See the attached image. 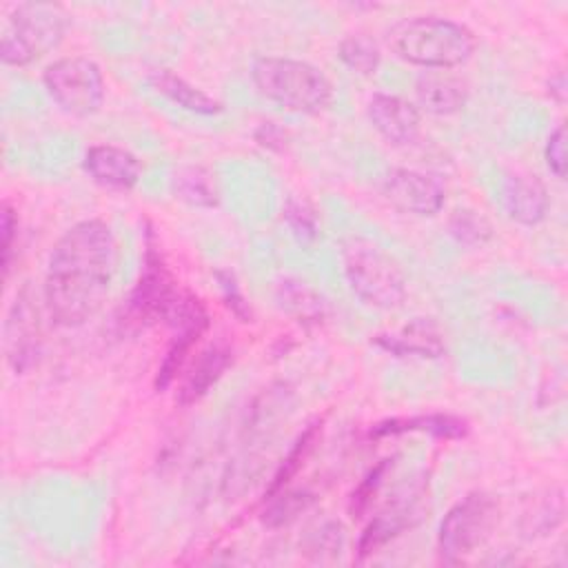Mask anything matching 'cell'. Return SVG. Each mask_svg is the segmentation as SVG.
Returning a JSON list of instances; mask_svg holds the SVG:
<instances>
[{"label":"cell","mask_w":568,"mask_h":568,"mask_svg":"<svg viewBox=\"0 0 568 568\" xmlns=\"http://www.w3.org/2000/svg\"><path fill=\"white\" fill-rule=\"evenodd\" d=\"M118 268V240L102 220H82L53 244L47 262L42 302L49 320L62 328L91 320Z\"/></svg>","instance_id":"obj_1"},{"label":"cell","mask_w":568,"mask_h":568,"mask_svg":"<svg viewBox=\"0 0 568 568\" xmlns=\"http://www.w3.org/2000/svg\"><path fill=\"white\" fill-rule=\"evenodd\" d=\"M388 49L404 62L428 71H448L466 64L475 49V33L450 18L413 16L386 31Z\"/></svg>","instance_id":"obj_2"},{"label":"cell","mask_w":568,"mask_h":568,"mask_svg":"<svg viewBox=\"0 0 568 568\" xmlns=\"http://www.w3.org/2000/svg\"><path fill=\"white\" fill-rule=\"evenodd\" d=\"M255 91L288 113H320L333 102V84L322 69L306 60L262 55L251 64Z\"/></svg>","instance_id":"obj_3"},{"label":"cell","mask_w":568,"mask_h":568,"mask_svg":"<svg viewBox=\"0 0 568 568\" xmlns=\"http://www.w3.org/2000/svg\"><path fill=\"white\" fill-rule=\"evenodd\" d=\"M344 275L351 291L368 306L390 311L406 300V275L377 242L353 235L342 246Z\"/></svg>","instance_id":"obj_4"},{"label":"cell","mask_w":568,"mask_h":568,"mask_svg":"<svg viewBox=\"0 0 568 568\" xmlns=\"http://www.w3.org/2000/svg\"><path fill=\"white\" fill-rule=\"evenodd\" d=\"M69 29V16L51 2L18 4L0 36V58L9 67H27L51 53Z\"/></svg>","instance_id":"obj_5"},{"label":"cell","mask_w":568,"mask_h":568,"mask_svg":"<svg viewBox=\"0 0 568 568\" xmlns=\"http://www.w3.org/2000/svg\"><path fill=\"white\" fill-rule=\"evenodd\" d=\"M499 521V499L486 490H473L462 497L439 521L437 548L439 555L459 564L473 555L493 535Z\"/></svg>","instance_id":"obj_6"},{"label":"cell","mask_w":568,"mask_h":568,"mask_svg":"<svg viewBox=\"0 0 568 568\" xmlns=\"http://www.w3.org/2000/svg\"><path fill=\"white\" fill-rule=\"evenodd\" d=\"M47 95L71 118L95 115L106 95L104 75L100 67L84 55H69L53 60L42 71Z\"/></svg>","instance_id":"obj_7"},{"label":"cell","mask_w":568,"mask_h":568,"mask_svg":"<svg viewBox=\"0 0 568 568\" xmlns=\"http://www.w3.org/2000/svg\"><path fill=\"white\" fill-rule=\"evenodd\" d=\"M186 291H180L175 277L164 264L160 251L153 246V233H146L142 273L135 288L131 291L126 315L138 326H149L153 322H166L175 317L182 306Z\"/></svg>","instance_id":"obj_8"},{"label":"cell","mask_w":568,"mask_h":568,"mask_svg":"<svg viewBox=\"0 0 568 568\" xmlns=\"http://www.w3.org/2000/svg\"><path fill=\"white\" fill-rule=\"evenodd\" d=\"M42 353V328L40 311L33 304L29 288L24 286L4 320V357L13 373L22 375L33 368Z\"/></svg>","instance_id":"obj_9"},{"label":"cell","mask_w":568,"mask_h":568,"mask_svg":"<svg viewBox=\"0 0 568 568\" xmlns=\"http://www.w3.org/2000/svg\"><path fill=\"white\" fill-rule=\"evenodd\" d=\"M379 189L390 206L419 217L439 213L446 200L444 186L433 175L415 169H390Z\"/></svg>","instance_id":"obj_10"},{"label":"cell","mask_w":568,"mask_h":568,"mask_svg":"<svg viewBox=\"0 0 568 568\" xmlns=\"http://www.w3.org/2000/svg\"><path fill=\"white\" fill-rule=\"evenodd\" d=\"M171 326L175 328V333L158 366V375H155L158 390H164L166 386H171V382L184 366L186 357L191 355L193 346L209 328V313H206V306L200 302V297H195L193 293H186L180 311L171 320Z\"/></svg>","instance_id":"obj_11"},{"label":"cell","mask_w":568,"mask_h":568,"mask_svg":"<svg viewBox=\"0 0 568 568\" xmlns=\"http://www.w3.org/2000/svg\"><path fill=\"white\" fill-rule=\"evenodd\" d=\"M366 113L373 129L393 146L415 144L422 133L419 109L402 95L375 93L366 104Z\"/></svg>","instance_id":"obj_12"},{"label":"cell","mask_w":568,"mask_h":568,"mask_svg":"<svg viewBox=\"0 0 568 568\" xmlns=\"http://www.w3.org/2000/svg\"><path fill=\"white\" fill-rule=\"evenodd\" d=\"M82 166L93 182L113 191H131L142 178V162L138 155L115 144L89 146Z\"/></svg>","instance_id":"obj_13"},{"label":"cell","mask_w":568,"mask_h":568,"mask_svg":"<svg viewBox=\"0 0 568 568\" xmlns=\"http://www.w3.org/2000/svg\"><path fill=\"white\" fill-rule=\"evenodd\" d=\"M504 213L524 226L539 224L550 206L548 191L539 178L528 173H506L497 189Z\"/></svg>","instance_id":"obj_14"},{"label":"cell","mask_w":568,"mask_h":568,"mask_svg":"<svg viewBox=\"0 0 568 568\" xmlns=\"http://www.w3.org/2000/svg\"><path fill=\"white\" fill-rule=\"evenodd\" d=\"M373 342L397 357H422V359H437L446 355V339L437 322L430 317H415L413 322L404 324L393 333H379Z\"/></svg>","instance_id":"obj_15"},{"label":"cell","mask_w":568,"mask_h":568,"mask_svg":"<svg viewBox=\"0 0 568 568\" xmlns=\"http://www.w3.org/2000/svg\"><path fill=\"white\" fill-rule=\"evenodd\" d=\"M417 109L433 115H453L468 102V87L448 71H426L415 80Z\"/></svg>","instance_id":"obj_16"},{"label":"cell","mask_w":568,"mask_h":568,"mask_svg":"<svg viewBox=\"0 0 568 568\" xmlns=\"http://www.w3.org/2000/svg\"><path fill=\"white\" fill-rule=\"evenodd\" d=\"M231 364H233V351L226 344L209 346L204 353H200V357L182 379L175 393V402L180 406H191L200 402L222 379V375L229 371Z\"/></svg>","instance_id":"obj_17"},{"label":"cell","mask_w":568,"mask_h":568,"mask_svg":"<svg viewBox=\"0 0 568 568\" xmlns=\"http://www.w3.org/2000/svg\"><path fill=\"white\" fill-rule=\"evenodd\" d=\"M402 433H428L439 439H462L468 433V424L462 417L444 415V413H428V415H413V417H393L375 424L371 428L373 439L393 437Z\"/></svg>","instance_id":"obj_18"},{"label":"cell","mask_w":568,"mask_h":568,"mask_svg":"<svg viewBox=\"0 0 568 568\" xmlns=\"http://www.w3.org/2000/svg\"><path fill=\"white\" fill-rule=\"evenodd\" d=\"M149 84L160 95H164L166 100H171L173 104H178L184 111H191L197 115H217L224 111V104L220 100H215L206 91L193 87L191 82H186L184 78H180L178 73L169 71V69H153L149 73Z\"/></svg>","instance_id":"obj_19"},{"label":"cell","mask_w":568,"mask_h":568,"mask_svg":"<svg viewBox=\"0 0 568 568\" xmlns=\"http://www.w3.org/2000/svg\"><path fill=\"white\" fill-rule=\"evenodd\" d=\"M413 524H415V508L410 504L393 506L390 510L371 519V524L364 528V532L357 541V555L364 559V557L377 552L382 546L393 541L397 535H402Z\"/></svg>","instance_id":"obj_20"},{"label":"cell","mask_w":568,"mask_h":568,"mask_svg":"<svg viewBox=\"0 0 568 568\" xmlns=\"http://www.w3.org/2000/svg\"><path fill=\"white\" fill-rule=\"evenodd\" d=\"M175 197L184 200L191 206L211 209L217 204V189L213 175L202 166H184L173 178Z\"/></svg>","instance_id":"obj_21"},{"label":"cell","mask_w":568,"mask_h":568,"mask_svg":"<svg viewBox=\"0 0 568 568\" xmlns=\"http://www.w3.org/2000/svg\"><path fill=\"white\" fill-rule=\"evenodd\" d=\"M315 495L308 490H277L266 497V508L262 510V524L268 528H282L295 521L302 513L311 510L315 504Z\"/></svg>","instance_id":"obj_22"},{"label":"cell","mask_w":568,"mask_h":568,"mask_svg":"<svg viewBox=\"0 0 568 568\" xmlns=\"http://www.w3.org/2000/svg\"><path fill=\"white\" fill-rule=\"evenodd\" d=\"M280 304L288 313H293L300 322H320L324 317V302L322 297L304 282L284 280L280 284Z\"/></svg>","instance_id":"obj_23"},{"label":"cell","mask_w":568,"mask_h":568,"mask_svg":"<svg viewBox=\"0 0 568 568\" xmlns=\"http://www.w3.org/2000/svg\"><path fill=\"white\" fill-rule=\"evenodd\" d=\"M317 435H320V424H311L297 439L295 444L291 446V450L286 453V457L282 459L280 468L275 470L268 488H266V497L275 495L277 490L286 488L288 481L300 473V468L304 466V462L308 459V455L313 453L315 448V442H317Z\"/></svg>","instance_id":"obj_24"},{"label":"cell","mask_w":568,"mask_h":568,"mask_svg":"<svg viewBox=\"0 0 568 568\" xmlns=\"http://www.w3.org/2000/svg\"><path fill=\"white\" fill-rule=\"evenodd\" d=\"M337 55L359 75H373L382 62V51L368 36H346L337 47Z\"/></svg>","instance_id":"obj_25"},{"label":"cell","mask_w":568,"mask_h":568,"mask_svg":"<svg viewBox=\"0 0 568 568\" xmlns=\"http://www.w3.org/2000/svg\"><path fill=\"white\" fill-rule=\"evenodd\" d=\"M448 233L464 246L477 248L493 240V224L473 209H457L448 217Z\"/></svg>","instance_id":"obj_26"},{"label":"cell","mask_w":568,"mask_h":568,"mask_svg":"<svg viewBox=\"0 0 568 568\" xmlns=\"http://www.w3.org/2000/svg\"><path fill=\"white\" fill-rule=\"evenodd\" d=\"M344 548V526L339 521H324L304 541V555L313 561H333Z\"/></svg>","instance_id":"obj_27"},{"label":"cell","mask_w":568,"mask_h":568,"mask_svg":"<svg viewBox=\"0 0 568 568\" xmlns=\"http://www.w3.org/2000/svg\"><path fill=\"white\" fill-rule=\"evenodd\" d=\"M284 220L300 244H311L320 235L317 211L306 200H288L284 206Z\"/></svg>","instance_id":"obj_28"},{"label":"cell","mask_w":568,"mask_h":568,"mask_svg":"<svg viewBox=\"0 0 568 568\" xmlns=\"http://www.w3.org/2000/svg\"><path fill=\"white\" fill-rule=\"evenodd\" d=\"M390 466H393V459H382L375 468H371V470L366 473V477H364V479L357 484V488L351 493L348 513H351L353 517H362V515L368 510V506H371L373 497L377 495V490H379V486H382V481H384V477H386V473H388Z\"/></svg>","instance_id":"obj_29"},{"label":"cell","mask_w":568,"mask_h":568,"mask_svg":"<svg viewBox=\"0 0 568 568\" xmlns=\"http://www.w3.org/2000/svg\"><path fill=\"white\" fill-rule=\"evenodd\" d=\"M215 280L220 284V291H222V300L224 304L231 308V313L240 320V322H251V306L248 302L244 300L240 286H237V280L231 271H215Z\"/></svg>","instance_id":"obj_30"},{"label":"cell","mask_w":568,"mask_h":568,"mask_svg":"<svg viewBox=\"0 0 568 568\" xmlns=\"http://www.w3.org/2000/svg\"><path fill=\"white\" fill-rule=\"evenodd\" d=\"M544 160L548 171L557 178L564 180L566 178V126L559 124L546 140V149H544Z\"/></svg>","instance_id":"obj_31"},{"label":"cell","mask_w":568,"mask_h":568,"mask_svg":"<svg viewBox=\"0 0 568 568\" xmlns=\"http://www.w3.org/2000/svg\"><path fill=\"white\" fill-rule=\"evenodd\" d=\"M16 237H18V215L4 202L2 204V264H4V275H9V268H11V253H13Z\"/></svg>","instance_id":"obj_32"},{"label":"cell","mask_w":568,"mask_h":568,"mask_svg":"<svg viewBox=\"0 0 568 568\" xmlns=\"http://www.w3.org/2000/svg\"><path fill=\"white\" fill-rule=\"evenodd\" d=\"M548 91H550V95L559 102V104H564V100H566V75L561 73V71H557L555 75H550V82H548Z\"/></svg>","instance_id":"obj_33"}]
</instances>
